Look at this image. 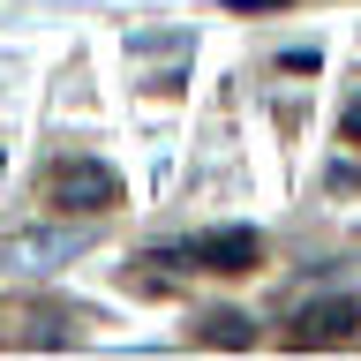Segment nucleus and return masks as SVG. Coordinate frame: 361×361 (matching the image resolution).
<instances>
[{"mask_svg":"<svg viewBox=\"0 0 361 361\" xmlns=\"http://www.w3.org/2000/svg\"><path fill=\"white\" fill-rule=\"evenodd\" d=\"M53 203H68V211H106V203H121V180H113V166H98V158H61V166H53Z\"/></svg>","mask_w":361,"mask_h":361,"instance_id":"f257e3e1","label":"nucleus"},{"mask_svg":"<svg viewBox=\"0 0 361 361\" xmlns=\"http://www.w3.org/2000/svg\"><path fill=\"white\" fill-rule=\"evenodd\" d=\"M354 324H361L354 293H324V301H301L293 309V338L301 346H338V338H354Z\"/></svg>","mask_w":361,"mask_h":361,"instance_id":"f03ea898","label":"nucleus"},{"mask_svg":"<svg viewBox=\"0 0 361 361\" xmlns=\"http://www.w3.org/2000/svg\"><path fill=\"white\" fill-rule=\"evenodd\" d=\"M158 256H180V264H203V271H248L256 264V233L248 226H219V233H196L188 248H158Z\"/></svg>","mask_w":361,"mask_h":361,"instance_id":"7ed1b4c3","label":"nucleus"},{"mask_svg":"<svg viewBox=\"0 0 361 361\" xmlns=\"http://www.w3.org/2000/svg\"><path fill=\"white\" fill-rule=\"evenodd\" d=\"M0 256L16 271H53V264H68V256H83V233H16Z\"/></svg>","mask_w":361,"mask_h":361,"instance_id":"20e7f679","label":"nucleus"},{"mask_svg":"<svg viewBox=\"0 0 361 361\" xmlns=\"http://www.w3.org/2000/svg\"><path fill=\"white\" fill-rule=\"evenodd\" d=\"M211 338H219V346H241V338H248V324L226 309V316H211Z\"/></svg>","mask_w":361,"mask_h":361,"instance_id":"39448f33","label":"nucleus"},{"mask_svg":"<svg viewBox=\"0 0 361 361\" xmlns=\"http://www.w3.org/2000/svg\"><path fill=\"white\" fill-rule=\"evenodd\" d=\"M346 143H361V98L346 106Z\"/></svg>","mask_w":361,"mask_h":361,"instance_id":"423d86ee","label":"nucleus"}]
</instances>
